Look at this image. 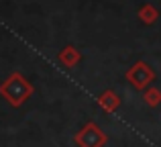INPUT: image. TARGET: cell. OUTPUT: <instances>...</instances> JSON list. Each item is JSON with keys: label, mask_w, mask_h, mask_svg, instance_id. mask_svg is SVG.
Here are the masks:
<instances>
[{"label": "cell", "mask_w": 161, "mask_h": 147, "mask_svg": "<svg viewBox=\"0 0 161 147\" xmlns=\"http://www.w3.org/2000/svg\"><path fill=\"white\" fill-rule=\"evenodd\" d=\"M98 106L102 108L104 112H114L120 108V96L114 90H104L102 94L98 96Z\"/></svg>", "instance_id": "277c9868"}, {"label": "cell", "mask_w": 161, "mask_h": 147, "mask_svg": "<svg viewBox=\"0 0 161 147\" xmlns=\"http://www.w3.org/2000/svg\"><path fill=\"white\" fill-rule=\"evenodd\" d=\"M125 78L137 90H147L151 86V82H155V72L147 61H137L135 65H130V70H126Z\"/></svg>", "instance_id": "3957f363"}, {"label": "cell", "mask_w": 161, "mask_h": 147, "mask_svg": "<svg viewBox=\"0 0 161 147\" xmlns=\"http://www.w3.org/2000/svg\"><path fill=\"white\" fill-rule=\"evenodd\" d=\"M33 92H35L33 84L19 72H12L2 84H0V96L14 108L23 106V104L33 96Z\"/></svg>", "instance_id": "6da1fadb"}, {"label": "cell", "mask_w": 161, "mask_h": 147, "mask_svg": "<svg viewBox=\"0 0 161 147\" xmlns=\"http://www.w3.org/2000/svg\"><path fill=\"white\" fill-rule=\"evenodd\" d=\"M143 100H145V104H147V106H151V108L159 106V104H161V90H159V88L149 86L145 90V94H143Z\"/></svg>", "instance_id": "52a82bcc"}, {"label": "cell", "mask_w": 161, "mask_h": 147, "mask_svg": "<svg viewBox=\"0 0 161 147\" xmlns=\"http://www.w3.org/2000/svg\"><path fill=\"white\" fill-rule=\"evenodd\" d=\"M57 59H59V64H63L65 68H75L78 61L82 59V55H80V51L74 47V45H65V47L59 51Z\"/></svg>", "instance_id": "5b68a950"}, {"label": "cell", "mask_w": 161, "mask_h": 147, "mask_svg": "<svg viewBox=\"0 0 161 147\" xmlns=\"http://www.w3.org/2000/svg\"><path fill=\"white\" fill-rule=\"evenodd\" d=\"M74 143L78 147H104L108 143V135L102 131V127L94 123V121H88L82 129L74 135Z\"/></svg>", "instance_id": "7a4b0ae2"}, {"label": "cell", "mask_w": 161, "mask_h": 147, "mask_svg": "<svg viewBox=\"0 0 161 147\" xmlns=\"http://www.w3.org/2000/svg\"><path fill=\"white\" fill-rule=\"evenodd\" d=\"M139 19H141V23H145V25H153L155 20L159 19V10L153 6V4H145V6L139 8Z\"/></svg>", "instance_id": "8992f818"}]
</instances>
